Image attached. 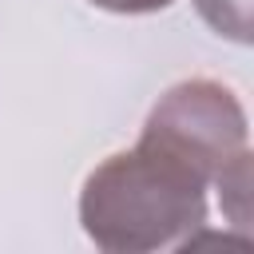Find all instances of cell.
<instances>
[{"mask_svg": "<svg viewBox=\"0 0 254 254\" xmlns=\"http://www.w3.org/2000/svg\"><path fill=\"white\" fill-rule=\"evenodd\" d=\"M139 139L214 183L222 167L246 155V111L226 83L183 79L159 95Z\"/></svg>", "mask_w": 254, "mask_h": 254, "instance_id": "obj_2", "label": "cell"}, {"mask_svg": "<svg viewBox=\"0 0 254 254\" xmlns=\"http://www.w3.org/2000/svg\"><path fill=\"white\" fill-rule=\"evenodd\" d=\"M194 8L218 36L250 44V0H194Z\"/></svg>", "mask_w": 254, "mask_h": 254, "instance_id": "obj_3", "label": "cell"}, {"mask_svg": "<svg viewBox=\"0 0 254 254\" xmlns=\"http://www.w3.org/2000/svg\"><path fill=\"white\" fill-rule=\"evenodd\" d=\"M91 4L103 8V12H115V16H147V12L171 8L175 0H91Z\"/></svg>", "mask_w": 254, "mask_h": 254, "instance_id": "obj_4", "label": "cell"}, {"mask_svg": "<svg viewBox=\"0 0 254 254\" xmlns=\"http://www.w3.org/2000/svg\"><path fill=\"white\" fill-rule=\"evenodd\" d=\"M206 190L210 183L198 171L139 139L83 179L79 222L107 254L183 250V242L206 226Z\"/></svg>", "mask_w": 254, "mask_h": 254, "instance_id": "obj_1", "label": "cell"}]
</instances>
